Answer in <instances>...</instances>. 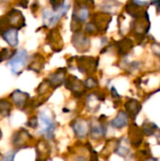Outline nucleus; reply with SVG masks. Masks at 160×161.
Returning a JSON list of instances; mask_svg holds the SVG:
<instances>
[{"label":"nucleus","instance_id":"nucleus-18","mask_svg":"<svg viewBox=\"0 0 160 161\" xmlns=\"http://www.w3.org/2000/svg\"><path fill=\"white\" fill-rule=\"evenodd\" d=\"M118 46V50L121 54L123 55H125L127 54L133 47V42L131 40L129 39H124L122 40L121 42H119V44L117 45Z\"/></svg>","mask_w":160,"mask_h":161},{"label":"nucleus","instance_id":"nucleus-17","mask_svg":"<svg viewBox=\"0 0 160 161\" xmlns=\"http://www.w3.org/2000/svg\"><path fill=\"white\" fill-rule=\"evenodd\" d=\"M157 125L155 124V123H151V122H148V121H145L142 125H141V131L143 133V135H146V136H153L156 132H157Z\"/></svg>","mask_w":160,"mask_h":161},{"label":"nucleus","instance_id":"nucleus-19","mask_svg":"<svg viewBox=\"0 0 160 161\" xmlns=\"http://www.w3.org/2000/svg\"><path fill=\"white\" fill-rule=\"evenodd\" d=\"M121 4L117 1H113V0H108V1H105L102 5V7H105L103 8L106 11L108 12H113L115 11V8H117L118 7L117 6H120Z\"/></svg>","mask_w":160,"mask_h":161},{"label":"nucleus","instance_id":"nucleus-22","mask_svg":"<svg viewBox=\"0 0 160 161\" xmlns=\"http://www.w3.org/2000/svg\"><path fill=\"white\" fill-rule=\"evenodd\" d=\"M15 156H16V151H10L8 152L2 161H14V158H15Z\"/></svg>","mask_w":160,"mask_h":161},{"label":"nucleus","instance_id":"nucleus-5","mask_svg":"<svg viewBox=\"0 0 160 161\" xmlns=\"http://www.w3.org/2000/svg\"><path fill=\"white\" fill-rule=\"evenodd\" d=\"M12 105H14L19 109H25L30 104V96L27 92H22L20 90H15L12 92L8 97Z\"/></svg>","mask_w":160,"mask_h":161},{"label":"nucleus","instance_id":"nucleus-6","mask_svg":"<svg viewBox=\"0 0 160 161\" xmlns=\"http://www.w3.org/2000/svg\"><path fill=\"white\" fill-rule=\"evenodd\" d=\"M65 87L72 92L76 98H80L82 96H84L85 94V88L83 85V82L80 81L79 79H77V77L75 76H69L67 78H65Z\"/></svg>","mask_w":160,"mask_h":161},{"label":"nucleus","instance_id":"nucleus-20","mask_svg":"<svg viewBox=\"0 0 160 161\" xmlns=\"http://www.w3.org/2000/svg\"><path fill=\"white\" fill-rule=\"evenodd\" d=\"M83 85H84L85 90H93V89H95L97 87L98 82H97V80L94 77L90 76V77L86 78L83 81Z\"/></svg>","mask_w":160,"mask_h":161},{"label":"nucleus","instance_id":"nucleus-10","mask_svg":"<svg viewBox=\"0 0 160 161\" xmlns=\"http://www.w3.org/2000/svg\"><path fill=\"white\" fill-rule=\"evenodd\" d=\"M124 108L128 116L135 120L139 113L141 111V104L138 100L131 98L124 103Z\"/></svg>","mask_w":160,"mask_h":161},{"label":"nucleus","instance_id":"nucleus-4","mask_svg":"<svg viewBox=\"0 0 160 161\" xmlns=\"http://www.w3.org/2000/svg\"><path fill=\"white\" fill-rule=\"evenodd\" d=\"M108 133L107 125L100 119L98 121H91L90 122V129H89V137L93 141H100L106 138Z\"/></svg>","mask_w":160,"mask_h":161},{"label":"nucleus","instance_id":"nucleus-29","mask_svg":"<svg viewBox=\"0 0 160 161\" xmlns=\"http://www.w3.org/2000/svg\"><path fill=\"white\" fill-rule=\"evenodd\" d=\"M2 136H3V134H2V130H1V128H0V140L2 139Z\"/></svg>","mask_w":160,"mask_h":161},{"label":"nucleus","instance_id":"nucleus-2","mask_svg":"<svg viewBox=\"0 0 160 161\" xmlns=\"http://www.w3.org/2000/svg\"><path fill=\"white\" fill-rule=\"evenodd\" d=\"M28 60V55L25 50L20 49L14 52L13 55L9 58L8 65L10 68V71L13 75H20L23 69L26 66Z\"/></svg>","mask_w":160,"mask_h":161},{"label":"nucleus","instance_id":"nucleus-14","mask_svg":"<svg viewBox=\"0 0 160 161\" xmlns=\"http://www.w3.org/2000/svg\"><path fill=\"white\" fill-rule=\"evenodd\" d=\"M73 42H74V47H75L77 50L82 51V52L86 51V50L89 48V46H90V41H89V39L84 38V36L79 35V34H76V35L74 37Z\"/></svg>","mask_w":160,"mask_h":161},{"label":"nucleus","instance_id":"nucleus-11","mask_svg":"<svg viewBox=\"0 0 160 161\" xmlns=\"http://www.w3.org/2000/svg\"><path fill=\"white\" fill-rule=\"evenodd\" d=\"M129 119L130 117L128 116V114L124 111V110H120L118 112V114L116 115V117L114 119H112V121L110 122V125L115 128V129H123L125 126H127L128 123H129Z\"/></svg>","mask_w":160,"mask_h":161},{"label":"nucleus","instance_id":"nucleus-1","mask_svg":"<svg viewBox=\"0 0 160 161\" xmlns=\"http://www.w3.org/2000/svg\"><path fill=\"white\" fill-rule=\"evenodd\" d=\"M39 122H41V130L38 132L40 136L43 138V140L50 142L54 140L55 131H56V123L54 118L48 114L45 110H41L39 112Z\"/></svg>","mask_w":160,"mask_h":161},{"label":"nucleus","instance_id":"nucleus-15","mask_svg":"<svg viewBox=\"0 0 160 161\" xmlns=\"http://www.w3.org/2000/svg\"><path fill=\"white\" fill-rule=\"evenodd\" d=\"M13 105L9 99L2 98L0 99V117H8L10 115Z\"/></svg>","mask_w":160,"mask_h":161},{"label":"nucleus","instance_id":"nucleus-12","mask_svg":"<svg viewBox=\"0 0 160 161\" xmlns=\"http://www.w3.org/2000/svg\"><path fill=\"white\" fill-rule=\"evenodd\" d=\"M129 141L125 140V138H122L117 141L116 145H114V153L119 155L120 157L125 158L130 153V147H129Z\"/></svg>","mask_w":160,"mask_h":161},{"label":"nucleus","instance_id":"nucleus-24","mask_svg":"<svg viewBox=\"0 0 160 161\" xmlns=\"http://www.w3.org/2000/svg\"><path fill=\"white\" fill-rule=\"evenodd\" d=\"M110 93H111V96L114 98V99H118V98H121V96H120V94L118 93V92L116 91V89L114 88V87H112L111 88V92H110Z\"/></svg>","mask_w":160,"mask_h":161},{"label":"nucleus","instance_id":"nucleus-8","mask_svg":"<svg viewBox=\"0 0 160 161\" xmlns=\"http://www.w3.org/2000/svg\"><path fill=\"white\" fill-rule=\"evenodd\" d=\"M143 142V133L141 129L134 123L129 128V142L134 147H140Z\"/></svg>","mask_w":160,"mask_h":161},{"label":"nucleus","instance_id":"nucleus-28","mask_svg":"<svg viewBox=\"0 0 160 161\" xmlns=\"http://www.w3.org/2000/svg\"><path fill=\"white\" fill-rule=\"evenodd\" d=\"M157 143L160 145V134L157 136Z\"/></svg>","mask_w":160,"mask_h":161},{"label":"nucleus","instance_id":"nucleus-16","mask_svg":"<svg viewBox=\"0 0 160 161\" xmlns=\"http://www.w3.org/2000/svg\"><path fill=\"white\" fill-rule=\"evenodd\" d=\"M76 10V14L74 13V19L76 18L77 22L81 23V22H85L88 18H89V9L86 6H80L77 8H75Z\"/></svg>","mask_w":160,"mask_h":161},{"label":"nucleus","instance_id":"nucleus-3","mask_svg":"<svg viewBox=\"0 0 160 161\" xmlns=\"http://www.w3.org/2000/svg\"><path fill=\"white\" fill-rule=\"evenodd\" d=\"M90 120L83 118V117H77L74 118L70 126L74 132V137L79 140H85L89 137V129H90Z\"/></svg>","mask_w":160,"mask_h":161},{"label":"nucleus","instance_id":"nucleus-7","mask_svg":"<svg viewBox=\"0 0 160 161\" xmlns=\"http://www.w3.org/2000/svg\"><path fill=\"white\" fill-rule=\"evenodd\" d=\"M27 138H32V136L28 133L27 130L25 129H20L17 130L13 133L12 137H11V145L14 147V149L17 148V150L25 147L24 145L26 144L27 142Z\"/></svg>","mask_w":160,"mask_h":161},{"label":"nucleus","instance_id":"nucleus-13","mask_svg":"<svg viewBox=\"0 0 160 161\" xmlns=\"http://www.w3.org/2000/svg\"><path fill=\"white\" fill-rule=\"evenodd\" d=\"M2 38L11 46L14 47L18 44V31L17 28L6 29L2 32Z\"/></svg>","mask_w":160,"mask_h":161},{"label":"nucleus","instance_id":"nucleus-9","mask_svg":"<svg viewBox=\"0 0 160 161\" xmlns=\"http://www.w3.org/2000/svg\"><path fill=\"white\" fill-rule=\"evenodd\" d=\"M65 75L66 70L65 69H58L57 72L51 74L49 77L47 78V82L51 89H57L61 86V84L65 81Z\"/></svg>","mask_w":160,"mask_h":161},{"label":"nucleus","instance_id":"nucleus-30","mask_svg":"<svg viewBox=\"0 0 160 161\" xmlns=\"http://www.w3.org/2000/svg\"><path fill=\"white\" fill-rule=\"evenodd\" d=\"M160 92V89H159V90H157V92H155V93H156V92Z\"/></svg>","mask_w":160,"mask_h":161},{"label":"nucleus","instance_id":"nucleus-25","mask_svg":"<svg viewBox=\"0 0 160 161\" xmlns=\"http://www.w3.org/2000/svg\"><path fill=\"white\" fill-rule=\"evenodd\" d=\"M151 5H155L157 7V12L160 13V0H152L151 1Z\"/></svg>","mask_w":160,"mask_h":161},{"label":"nucleus","instance_id":"nucleus-26","mask_svg":"<svg viewBox=\"0 0 160 161\" xmlns=\"http://www.w3.org/2000/svg\"><path fill=\"white\" fill-rule=\"evenodd\" d=\"M74 161H89L88 158L85 157V156H76L74 158Z\"/></svg>","mask_w":160,"mask_h":161},{"label":"nucleus","instance_id":"nucleus-23","mask_svg":"<svg viewBox=\"0 0 160 161\" xmlns=\"http://www.w3.org/2000/svg\"><path fill=\"white\" fill-rule=\"evenodd\" d=\"M154 53L157 56H160V43H154L152 46Z\"/></svg>","mask_w":160,"mask_h":161},{"label":"nucleus","instance_id":"nucleus-21","mask_svg":"<svg viewBox=\"0 0 160 161\" xmlns=\"http://www.w3.org/2000/svg\"><path fill=\"white\" fill-rule=\"evenodd\" d=\"M27 126H29L31 129H36L39 127V118L38 116H31L29 121L27 122Z\"/></svg>","mask_w":160,"mask_h":161},{"label":"nucleus","instance_id":"nucleus-27","mask_svg":"<svg viewBox=\"0 0 160 161\" xmlns=\"http://www.w3.org/2000/svg\"><path fill=\"white\" fill-rule=\"evenodd\" d=\"M145 161H159L157 158H147Z\"/></svg>","mask_w":160,"mask_h":161}]
</instances>
